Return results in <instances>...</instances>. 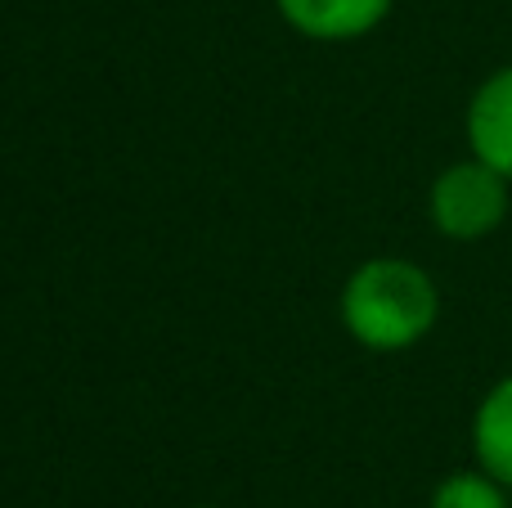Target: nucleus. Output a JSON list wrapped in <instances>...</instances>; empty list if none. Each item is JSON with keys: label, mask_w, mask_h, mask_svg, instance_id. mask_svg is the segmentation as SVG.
<instances>
[{"label": "nucleus", "mask_w": 512, "mask_h": 508, "mask_svg": "<svg viewBox=\"0 0 512 508\" xmlns=\"http://www.w3.org/2000/svg\"><path fill=\"white\" fill-rule=\"evenodd\" d=\"M508 203H512V180L490 167V162H481L477 153L468 162L445 167L432 180V198H427L432 225L445 239H459V243L495 234L508 216Z\"/></svg>", "instance_id": "nucleus-2"}, {"label": "nucleus", "mask_w": 512, "mask_h": 508, "mask_svg": "<svg viewBox=\"0 0 512 508\" xmlns=\"http://www.w3.org/2000/svg\"><path fill=\"white\" fill-rule=\"evenodd\" d=\"M472 450H477V468H486L495 482L512 491V374L499 378L477 405L472 419Z\"/></svg>", "instance_id": "nucleus-5"}, {"label": "nucleus", "mask_w": 512, "mask_h": 508, "mask_svg": "<svg viewBox=\"0 0 512 508\" xmlns=\"http://www.w3.org/2000/svg\"><path fill=\"white\" fill-rule=\"evenodd\" d=\"M396 0H279V14L310 41H355L391 14Z\"/></svg>", "instance_id": "nucleus-4"}, {"label": "nucleus", "mask_w": 512, "mask_h": 508, "mask_svg": "<svg viewBox=\"0 0 512 508\" xmlns=\"http://www.w3.org/2000/svg\"><path fill=\"white\" fill-rule=\"evenodd\" d=\"M427 508H508V486L495 482L486 468H472V473H450L432 491V504H427Z\"/></svg>", "instance_id": "nucleus-6"}, {"label": "nucleus", "mask_w": 512, "mask_h": 508, "mask_svg": "<svg viewBox=\"0 0 512 508\" xmlns=\"http://www.w3.org/2000/svg\"><path fill=\"white\" fill-rule=\"evenodd\" d=\"M468 144L481 162L512 180V63L490 72L468 104Z\"/></svg>", "instance_id": "nucleus-3"}, {"label": "nucleus", "mask_w": 512, "mask_h": 508, "mask_svg": "<svg viewBox=\"0 0 512 508\" xmlns=\"http://www.w3.org/2000/svg\"><path fill=\"white\" fill-rule=\"evenodd\" d=\"M441 293L405 257H369L342 288V324L369 351H405L436 329Z\"/></svg>", "instance_id": "nucleus-1"}]
</instances>
